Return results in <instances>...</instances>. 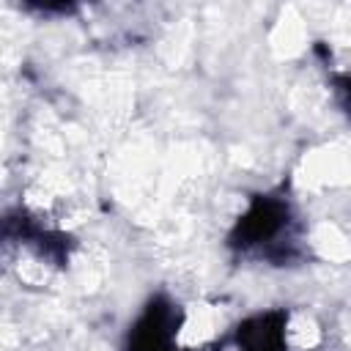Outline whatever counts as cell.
Listing matches in <instances>:
<instances>
[{
	"label": "cell",
	"mask_w": 351,
	"mask_h": 351,
	"mask_svg": "<svg viewBox=\"0 0 351 351\" xmlns=\"http://www.w3.org/2000/svg\"><path fill=\"white\" fill-rule=\"evenodd\" d=\"M293 217H291V206L285 197L277 195H255L250 208L244 211V217L236 222V228L230 230V247L250 252L258 247H269V258H274L277 241L282 233L288 236ZM280 263H282V252H280Z\"/></svg>",
	"instance_id": "6da1fadb"
},
{
	"label": "cell",
	"mask_w": 351,
	"mask_h": 351,
	"mask_svg": "<svg viewBox=\"0 0 351 351\" xmlns=\"http://www.w3.org/2000/svg\"><path fill=\"white\" fill-rule=\"evenodd\" d=\"M181 307L170 302L167 296H154L143 315L134 321L129 337H126V351H178L176 348V335L181 326Z\"/></svg>",
	"instance_id": "7a4b0ae2"
},
{
	"label": "cell",
	"mask_w": 351,
	"mask_h": 351,
	"mask_svg": "<svg viewBox=\"0 0 351 351\" xmlns=\"http://www.w3.org/2000/svg\"><path fill=\"white\" fill-rule=\"evenodd\" d=\"M285 310H269L258 313L239 324L236 329V346L241 351H288L285 348Z\"/></svg>",
	"instance_id": "3957f363"
},
{
	"label": "cell",
	"mask_w": 351,
	"mask_h": 351,
	"mask_svg": "<svg viewBox=\"0 0 351 351\" xmlns=\"http://www.w3.org/2000/svg\"><path fill=\"white\" fill-rule=\"evenodd\" d=\"M335 85H337V93H340V104H343V110L351 115V74H346V77H335Z\"/></svg>",
	"instance_id": "277c9868"
}]
</instances>
